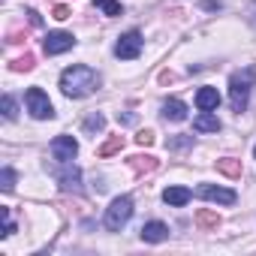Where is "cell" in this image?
<instances>
[{"label": "cell", "mask_w": 256, "mask_h": 256, "mask_svg": "<svg viewBox=\"0 0 256 256\" xmlns=\"http://www.w3.org/2000/svg\"><path fill=\"white\" fill-rule=\"evenodd\" d=\"M100 84H102L100 72L94 66H84V64H76V66H70V70L60 72V90L70 100H84L94 90H100Z\"/></svg>", "instance_id": "cell-1"}, {"label": "cell", "mask_w": 256, "mask_h": 256, "mask_svg": "<svg viewBox=\"0 0 256 256\" xmlns=\"http://www.w3.org/2000/svg\"><path fill=\"white\" fill-rule=\"evenodd\" d=\"M253 82H256V66H244V70H235L229 76V106H232V112L241 114L247 108Z\"/></svg>", "instance_id": "cell-2"}, {"label": "cell", "mask_w": 256, "mask_h": 256, "mask_svg": "<svg viewBox=\"0 0 256 256\" xmlns=\"http://www.w3.org/2000/svg\"><path fill=\"white\" fill-rule=\"evenodd\" d=\"M130 217H133V199H130V196H118V199L106 208L102 223H106L108 232H118V229H124L126 223H130Z\"/></svg>", "instance_id": "cell-3"}, {"label": "cell", "mask_w": 256, "mask_h": 256, "mask_svg": "<svg viewBox=\"0 0 256 256\" xmlns=\"http://www.w3.org/2000/svg\"><path fill=\"white\" fill-rule=\"evenodd\" d=\"M24 106H28L30 118H36V120H52L54 118V106H52V100H48V94L42 88H28Z\"/></svg>", "instance_id": "cell-4"}, {"label": "cell", "mask_w": 256, "mask_h": 256, "mask_svg": "<svg viewBox=\"0 0 256 256\" xmlns=\"http://www.w3.org/2000/svg\"><path fill=\"white\" fill-rule=\"evenodd\" d=\"M142 34L139 30H126V34H120L118 36V42H114V54L120 58V60H136L139 54H142Z\"/></svg>", "instance_id": "cell-5"}, {"label": "cell", "mask_w": 256, "mask_h": 256, "mask_svg": "<svg viewBox=\"0 0 256 256\" xmlns=\"http://www.w3.org/2000/svg\"><path fill=\"white\" fill-rule=\"evenodd\" d=\"M52 172H54L60 190H66V193H82V172H78V166H72V160H70V163H58Z\"/></svg>", "instance_id": "cell-6"}, {"label": "cell", "mask_w": 256, "mask_h": 256, "mask_svg": "<svg viewBox=\"0 0 256 256\" xmlns=\"http://www.w3.org/2000/svg\"><path fill=\"white\" fill-rule=\"evenodd\" d=\"M72 46H76V40H72V34H66V30H52V34H46V40H42L46 54H64V52H70Z\"/></svg>", "instance_id": "cell-7"}, {"label": "cell", "mask_w": 256, "mask_h": 256, "mask_svg": "<svg viewBox=\"0 0 256 256\" xmlns=\"http://www.w3.org/2000/svg\"><path fill=\"white\" fill-rule=\"evenodd\" d=\"M78 154V142L72 139V136H54V142H52V157L58 160V163H70L72 157Z\"/></svg>", "instance_id": "cell-8"}, {"label": "cell", "mask_w": 256, "mask_h": 256, "mask_svg": "<svg viewBox=\"0 0 256 256\" xmlns=\"http://www.w3.org/2000/svg\"><path fill=\"white\" fill-rule=\"evenodd\" d=\"M196 196L208 199V202H220V205H235V190H226V187H214V184H199L196 187Z\"/></svg>", "instance_id": "cell-9"}, {"label": "cell", "mask_w": 256, "mask_h": 256, "mask_svg": "<svg viewBox=\"0 0 256 256\" xmlns=\"http://www.w3.org/2000/svg\"><path fill=\"white\" fill-rule=\"evenodd\" d=\"M139 235H142L145 244H160V241L169 238V226L160 223V220H151V223H145V226L139 229Z\"/></svg>", "instance_id": "cell-10"}, {"label": "cell", "mask_w": 256, "mask_h": 256, "mask_svg": "<svg viewBox=\"0 0 256 256\" xmlns=\"http://www.w3.org/2000/svg\"><path fill=\"white\" fill-rule=\"evenodd\" d=\"M196 106H199V112H214V108L220 106L217 88H199V90H196Z\"/></svg>", "instance_id": "cell-11"}, {"label": "cell", "mask_w": 256, "mask_h": 256, "mask_svg": "<svg viewBox=\"0 0 256 256\" xmlns=\"http://www.w3.org/2000/svg\"><path fill=\"white\" fill-rule=\"evenodd\" d=\"M190 199H193V193H190L187 187H166V190H163V202L172 205V208H184Z\"/></svg>", "instance_id": "cell-12"}, {"label": "cell", "mask_w": 256, "mask_h": 256, "mask_svg": "<svg viewBox=\"0 0 256 256\" xmlns=\"http://www.w3.org/2000/svg\"><path fill=\"white\" fill-rule=\"evenodd\" d=\"M157 166H160V160L151 157V154H136V157H130V169H133L136 175H148V172H154Z\"/></svg>", "instance_id": "cell-13"}, {"label": "cell", "mask_w": 256, "mask_h": 256, "mask_svg": "<svg viewBox=\"0 0 256 256\" xmlns=\"http://www.w3.org/2000/svg\"><path fill=\"white\" fill-rule=\"evenodd\" d=\"M196 226H199L202 232H217V226H220V214L211 211V208H199V211H196Z\"/></svg>", "instance_id": "cell-14"}, {"label": "cell", "mask_w": 256, "mask_h": 256, "mask_svg": "<svg viewBox=\"0 0 256 256\" xmlns=\"http://www.w3.org/2000/svg\"><path fill=\"white\" fill-rule=\"evenodd\" d=\"M193 126H196L199 133H217L220 130V118L214 112H199L196 120H193Z\"/></svg>", "instance_id": "cell-15"}, {"label": "cell", "mask_w": 256, "mask_h": 256, "mask_svg": "<svg viewBox=\"0 0 256 256\" xmlns=\"http://www.w3.org/2000/svg\"><path fill=\"white\" fill-rule=\"evenodd\" d=\"M163 118L166 120H184L187 118V106L181 100H166L163 102Z\"/></svg>", "instance_id": "cell-16"}, {"label": "cell", "mask_w": 256, "mask_h": 256, "mask_svg": "<svg viewBox=\"0 0 256 256\" xmlns=\"http://www.w3.org/2000/svg\"><path fill=\"white\" fill-rule=\"evenodd\" d=\"M217 172H223L226 178H241V160L223 157V160H217Z\"/></svg>", "instance_id": "cell-17"}, {"label": "cell", "mask_w": 256, "mask_h": 256, "mask_svg": "<svg viewBox=\"0 0 256 256\" xmlns=\"http://www.w3.org/2000/svg\"><path fill=\"white\" fill-rule=\"evenodd\" d=\"M102 130H106V118H102L100 112H94V114H88V118H84V133H88V136L102 133Z\"/></svg>", "instance_id": "cell-18"}, {"label": "cell", "mask_w": 256, "mask_h": 256, "mask_svg": "<svg viewBox=\"0 0 256 256\" xmlns=\"http://www.w3.org/2000/svg\"><path fill=\"white\" fill-rule=\"evenodd\" d=\"M94 6H96V10H102L108 18H118V16H124V6L118 4V0H94Z\"/></svg>", "instance_id": "cell-19"}, {"label": "cell", "mask_w": 256, "mask_h": 256, "mask_svg": "<svg viewBox=\"0 0 256 256\" xmlns=\"http://www.w3.org/2000/svg\"><path fill=\"white\" fill-rule=\"evenodd\" d=\"M34 66H36V58H34L30 52H24L22 58H16V60L10 64V70H12V72H28V70H34Z\"/></svg>", "instance_id": "cell-20"}, {"label": "cell", "mask_w": 256, "mask_h": 256, "mask_svg": "<svg viewBox=\"0 0 256 256\" xmlns=\"http://www.w3.org/2000/svg\"><path fill=\"white\" fill-rule=\"evenodd\" d=\"M120 148H124V136H112V139H106V142L100 145L96 154H100V157H112V154H118Z\"/></svg>", "instance_id": "cell-21"}, {"label": "cell", "mask_w": 256, "mask_h": 256, "mask_svg": "<svg viewBox=\"0 0 256 256\" xmlns=\"http://www.w3.org/2000/svg\"><path fill=\"white\" fill-rule=\"evenodd\" d=\"M0 187H4L6 193H12V190H16V172H12L10 166H6L4 172H0Z\"/></svg>", "instance_id": "cell-22"}, {"label": "cell", "mask_w": 256, "mask_h": 256, "mask_svg": "<svg viewBox=\"0 0 256 256\" xmlns=\"http://www.w3.org/2000/svg\"><path fill=\"white\" fill-rule=\"evenodd\" d=\"M0 214H4V232H0V235H4V238H10L12 232H16V223H12V214H10V208L4 205V208H0Z\"/></svg>", "instance_id": "cell-23"}, {"label": "cell", "mask_w": 256, "mask_h": 256, "mask_svg": "<svg viewBox=\"0 0 256 256\" xmlns=\"http://www.w3.org/2000/svg\"><path fill=\"white\" fill-rule=\"evenodd\" d=\"M166 145H169L172 151H181V148H190V145H193V136H175V139H169Z\"/></svg>", "instance_id": "cell-24"}, {"label": "cell", "mask_w": 256, "mask_h": 256, "mask_svg": "<svg viewBox=\"0 0 256 256\" xmlns=\"http://www.w3.org/2000/svg\"><path fill=\"white\" fill-rule=\"evenodd\" d=\"M16 114H18V112H16V100L6 94V96H4V118H6V120H16Z\"/></svg>", "instance_id": "cell-25"}, {"label": "cell", "mask_w": 256, "mask_h": 256, "mask_svg": "<svg viewBox=\"0 0 256 256\" xmlns=\"http://www.w3.org/2000/svg\"><path fill=\"white\" fill-rule=\"evenodd\" d=\"M136 145H142V148L154 145V133H151V130H139V133H136Z\"/></svg>", "instance_id": "cell-26"}, {"label": "cell", "mask_w": 256, "mask_h": 256, "mask_svg": "<svg viewBox=\"0 0 256 256\" xmlns=\"http://www.w3.org/2000/svg\"><path fill=\"white\" fill-rule=\"evenodd\" d=\"M52 16H54V18H58V22H66V18H70V16H72V12H70V6H64V4H58V6H54V10H52Z\"/></svg>", "instance_id": "cell-27"}, {"label": "cell", "mask_w": 256, "mask_h": 256, "mask_svg": "<svg viewBox=\"0 0 256 256\" xmlns=\"http://www.w3.org/2000/svg\"><path fill=\"white\" fill-rule=\"evenodd\" d=\"M247 22L256 28V0H250V6H247Z\"/></svg>", "instance_id": "cell-28"}, {"label": "cell", "mask_w": 256, "mask_h": 256, "mask_svg": "<svg viewBox=\"0 0 256 256\" xmlns=\"http://www.w3.org/2000/svg\"><path fill=\"white\" fill-rule=\"evenodd\" d=\"M28 18H30V24H34V28H42V16H40L36 10H30V12H28Z\"/></svg>", "instance_id": "cell-29"}, {"label": "cell", "mask_w": 256, "mask_h": 256, "mask_svg": "<svg viewBox=\"0 0 256 256\" xmlns=\"http://www.w3.org/2000/svg\"><path fill=\"white\" fill-rule=\"evenodd\" d=\"M253 157H256V148H253Z\"/></svg>", "instance_id": "cell-30"}]
</instances>
